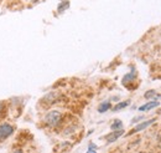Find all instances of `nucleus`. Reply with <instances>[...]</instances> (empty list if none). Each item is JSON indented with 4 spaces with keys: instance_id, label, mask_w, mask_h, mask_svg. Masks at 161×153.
Returning <instances> with one entry per match:
<instances>
[{
    "instance_id": "f257e3e1",
    "label": "nucleus",
    "mask_w": 161,
    "mask_h": 153,
    "mask_svg": "<svg viewBox=\"0 0 161 153\" xmlns=\"http://www.w3.org/2000/svg\"><path fill=\"white\" fill-rule=\"evenodd\" d=\"M61 121H62V113L59 111H51V112H48L45 117L46 125H48L50 127L58 126Z\"/></svg>"
},
{
    "instance_id": "f03ea898",
    "label": "nucleus",
    "mask_w": 161,
    "mask_h": 153,
    "mask_svg": "<svg viewBox=\"0 0 161 153\" xmlns=\"http://www.w3.org/2000/svg\"><path fill=\"white\" fill-rule=\"evenodd\" d=\"M14 133V127L9 123L0 125V141H4Z\"/></svg>"
},
{
    "instance_id": "7ed1b4c3",
    "label": "nucleus",
    "mask_w": 161,
    "mask_h": 153,
    "mask_svg": "<svg viewBox=\"0 0 161 153\" xmlns=\"http://www.w3.org/2000/svg\"><path fill=\"white\" fill-rule=\"evenodd\" d=\"M155 118H151V120H149V121H144V122H141L140 125H138L133 131H130L129 132V135H134V133H136V132H140V131H143V129H145V128H147L150 125H153V123H155Z\"/></svg>"
},
{
    "instance_id": "20e7f679",
    "label": "nucleus",
    "mask_w": 161,
    "mask_h": 153,
    "mask_svg": "<svg viewBox=\"0 0 161 153\" xmlns=\"http://www.w3.org/2000/svg\"><path fill=\"white\" fill-rule=\"evenodd\" d=\"M124 135V129H118V131H113L110 135L107 136V142L108 143H112V142L117 141L120 136H123Z\"/></svg>"
},
{
    "instance_id": "39448f33",
    "label": "nucleus",
    "mask_w": 161,
    "mask_h": 153,
    "mask_svg": "<svg viewBox=\"0 0 161 153\" xmlns=\"http://www.w3.org/2000/svg\"><path fill=\"white\" fill-rule=\"evenodd\" d=\"M57 98H58V94L57 92H50V94H47L42 98V102H45V104H47V105H52V104H55V102L57 101Z\"/></svg>"
},
{
    "instance_id": "423d86ee",
    "label": "nucleus",
    "mask_w": 161,
    "mask_h": 153,
    "mask_svg": "<svg viewBox=\"0 0 161 153\" xmlns=\"http://www.w3.org/2000/svg\"><path fill=\"white\" fill-rule=\"evenodd\" d=\"M157 106H159V102H157V101H150V102H147V104L140 106V107H139V111H140V112L150 111V110H153V108H155V107H157Z\"/></svg>"
},
{
    "instance_id": "0eeeda50",
    "label": "nucleus",
    "mask_w": 161,
    "mask_h": 153,
    "mask_svg": "<svg viewBox=\"0 0 161 153\" xmlns=\"http://www.w3.org/2000/svg\"><path fill=\"white\" fill-rule=\"evenodd\" d=\"M134 78H135V70H132V72L124 76V78H123V85H125L126 82H132Z\"/></svg>"
},
{
    "instance_id": "6e6552de",
    "label": "nucleus",
    "mask_w": 161,
    "mask_h": 153,
    "mask_svg": "<svg viewBox=\"0 0 161 153\" xmlns=\"http://www.w3.org/2000/svg\"><path fill=\"white\" fill-rule=\"evenodd\" d=\"M110 107H112V105H110V102L105 101V102H103V104H100V105H99V107H98V112H100V113H103V112L108 111Z\"/></svg>"
},
{
    "instance_id": "1a4fd4ad",
    "label": "nucleus",
    "mask_w": 161,
    "mask_h": 153,
    "mask_svg": "<svg viewBox=\"0 0 161 153\" xmlns=\"http://www.w3.org/2000/svg\"><path fill=\"white\" fill-rule=\"evenodd\" d=\"M68 6H69V2H68V0H61V4H59L58 8H57L58 13L65 11L66 9H68Z\"/></svg>"
},
{
    "instance_id": "9d476101",
    "label": "nucleus",
    "mask_w": 161,
    "mask_h": 153,
    "mask_svg": "<svg viewBox=\"0 0 161 153\" xmlns=\"http://www.w3.org/2000/svg\"><path fill=\"white\" fill-rule=\"evenodd\" d=\"M110 128H112L113 131H118V129H123V122L120 120H115L112 126H110Z\"/></svg>"
},
{
    "instance_id": "9b49d317",
    "label": "nucleus",
    "mask_w": 161,
    "mask_h": 153,
    "mask_svg": "<svg viewBox=\"0 0 161 153\" xmlns=\"http://www.w3.org/2000/svg\"><path fill=\"white\" fill-rule=\"evenodd\" d=\"M130 105V101H124V102H119V104L117 106H114L113 111H120V110H123L125 107H128Z\"/></svg>"
},
{
    "instance_id": "f8f14e48",
    "label": "nucleus",
    "mask_w": 161,
    "mask_h": 153,
    "mask_svg": "<svg viewBox=\"0 0 161 153\" xmlns=\"http://www.w3.org/2000/svg\"><path fill=\"white\" fill-rule=\"evenodd\" d=\"M156 96V91L155 90H149V91H146V92L144 94V97L146 98V100H151L153 97H155Z\"/></svg>"
},
{
    "instance_id": "ddd939ff",
    "label": "nucleus",
    "mask_w": 161,
    "mask_h": 153,
    "mask_svg": "<svg viewBox=\"0 0 161 153\" xmlns=\"http://www.w3.org/2000/svg\"><path fill=\"white\" fill-rule=\"evenodd\" d=\"M140 120H143V117H135V118H134L132 122H133V123H136V122H139Z\"/></svg>"
},
{
    "instance_id": "4468645a",
    "label": "nucleus",
    "mask_w": 161,
    "mask_h": 153,
    "mask_svg": "<svg viewBox=\"0 0 161 153\" xmlns=\"http://www.w3.org/2000/svg\"><path fill=\"white\" fill-rule=\"evenodd\" d=\"M3 110H4V104H3V102H0V113L3 112Z\"/></svg>"
},
{
    "instance_id": "2eb2a0df",
    "label": "nucleus",
    "mask_w": 161,
    "mask_h": 153,
    "mask_svg": "<svg viewBox=\"0 0 161 153\" xmlns=\"http://www.w3.org/2000/svg\"><path fill=\"white\" fill-rule=\"evenodd\" d=\"M87 153H97V152H96L94 149H92V148H89V149L87 151Z\"/></svg>"
},
{
    "instance_id": "dca6fc26",
    "label": "nucleus",
    "mask_w": 161,
    "mask_h": 153,
    "mask_svg": "<svg viewBox=\"0 0 161 153\" xmlns=\"http://www.w3.org/2000/svg\"><path fill=\"white\" fill-rule=\"evenodd\" d=\"M15 153H21V151H20V149H17V151H16Z\"/></svg>"
}]
</instances>
